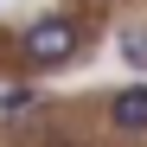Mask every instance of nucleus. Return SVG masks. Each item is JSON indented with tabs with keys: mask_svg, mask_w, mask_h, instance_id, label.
Instances as JSON below:
<instances>
[{
	"mask_svg": "<svg viewBox=\"0 0 147 147\" xmlns=\"http://www.w3.org/2000/svg\"><path fill=\"white\" fill-rule=\"evenodd\" d=\"M19 51H26V70H64L83 51V26L70 13H38L26 26V38H19Z\"/></svg>",
	"mask_w": 147,
	"mask_h": 147,
	"instance_id": "1",
	"label": "nucleus"
},
{
	"mask_svg": "<svg viewBox=\"0 0 147 147\" xmlns=\"http://www.w3.org/2000/svg\"><path fill=\"white\" fill-rule=\"evenodd\" d=\"M109 121L121 134H147V83H134V90H121L115 102H109Z\"/></svg>",
	"mask_w": 147,
	"mask_h": 147,
	"instance_id": "2",
	"label": "nucleus"
},
{
	"mask_svg": "<svg viewBox=\"0 0 147 147\" xmlns=\"http://www.w3.org/2000/svg\"><path fill=\"white\" fill-rule=\"evenodd\" d=\"M121 58H128L134 70H147V26H128V32H121Z\"/></svg>",
	"mask_w": 147,
	"mask_h": 147,
	"instance_id": "3",
	"label": "nucleus"
},
{
	"mask_svg": "<svg viewBox=\"0 0 147 147\" xmlns=\"http://www.w3.org/2000/svg\"><path fill=\"white\" fill-rule=\"evenodd\" d=\"M19 109H32V90H0V115H19Z\"/></svg>",
	"mask_w": 147,
	"mask_h": 147,
	"instance_id": "4",
	"label": "nucleus"
}]
</instances>
